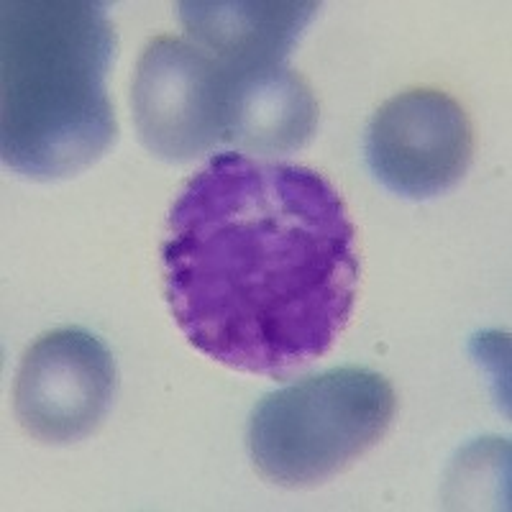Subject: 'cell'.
I'll use <instances>...</instances> for the list:
<instances>
[{
    "label": "cell",
    "instance_id": "cell-2",
    "mask_svg": "<svg viewBox=\"0 0 512 512\" xmlns=\"http://www.w3.org/2000/svg\"><path fill=\"white\" fill-rule=\"evenodd\" d=\"M0 21L3 162L31 180L80 175L118 134L105 90L116 59L108 3L6 0Z\"/></svg>",
    "mask_w": 512,
    "mask_h": 512
},
{
    "label": "cell",
    "instance_id": "cell-5",
    "mask_svg": "<svg viewBox=\"0 0 512 512\" xmlns=\"http://www.w3.org/2000/svg\"><path fill=\"white\" fill-rule=\"evenodd\" d=\"M113 395L111 349L85 328H57L36 338L21 359L13 408L36 441L75 443L98 431Z\"/></svg>",
    "mask_w": 512,
    "mask_h": 512
},
{
    "label": "cell",
    "instance_id": "cell-7",
    "mask_svg": "<svg viewBox=\"0 0 512 512\" xmlns=\"http://www.w3.org/2000/svg\"><path fill=\"white\" fill-rule=\"evenodd\" d=\"M318 3L297 0H182L180 18L192 44L233 72L280 67L303 36Z\"/></svg>",
    "mask_w": 512,
    "mask_h": 512
},
{
    "label": "cell",
    "instance_id": "cell-8",
    "mask_svg": "<svg viewBox=\"0 0 512 512\" xmlns=\"http://www.w3.org/2000/svg\"><path fill=\"white\" fill-rule=\"evenodd\" d=\"M233 77L236 98L228 146L249 154H290L308 144L318 126V100L303 77L287 64L233 72Z\"/></svg>",
    "mask_w": 512,
    "mask_h": 512
},
{
    "label": "cell",
    "instance_id": "cell-4",
    "mask_svg": "<svg viewBox=\"0 0 512 512\" xmlns=\"http://www.w3.org/2000/svg\"><path fill=\"white\" fill-rule=\"evenodd\" d=\"M236 77L216 57L177 36L144 47L131 88L141 144L167 162L203 157L228 144Z\"/></svg>",
    "mask_w": 512,
    "mask_h": 512
},
{
    "label": "cell",
    "instance_id": "cell-1",
    "mask_svg": "<svg viewBox=\"0 0 512 512\" xmlns=\"http://www.w3.org/2000/svg\"><path fill=\"white\" fill-rule=\"evenodd\" d=\"M344 200L308 167L226 152L182 187L162 272L190 344L218 364L287 374L326 354L359 285Z\"/></svg>",
    "mask_w": 512,
    "mask_h": 512
},
{
    "label": "cell",
    "instance_id": "cell-6",
    "mask_svg": "<svg viewBox=\"0 0 512 512\" xmlns=\"http://www.w3.org/2000/svg\"><path fill=\"white\" fill-rule=\"evenodd\" d=\"M364 154L387 190L428 200L466 175L474 157V131L451 95L431 88L408 90L379 105L369 121Z\"/></svg>",
    "mask_w": 512,
    "mask_h": 512
},
{
    "label": "cell",
    "instance_id": "cell-3",
    "mask_svg": "<svg viewBox=\"0 0 512 512\" xmlns=\"http://www.w3.org/2000/svg\"><path fill=\"white\" fill-rule=\"evenodd\" d=\"M392 384L367 367H336L264 397L249 420L256 472L280 487H310L377 446L395 418Z\"/></svg>",
    "mask_w": 512,
    "mask_h": 512
}]
</instances>
